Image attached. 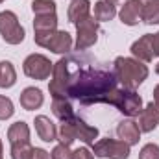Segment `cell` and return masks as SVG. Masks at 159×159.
Masks as SVG:
<instances>
[{"label":"cell","instance_id":"24","mask_svg":"<svg viewBox=\"0 0 159 159\" xmlns=\"http://www.w3.org/2000/svg\"><path fill=\"white\" fill-rule=\"evenodd\" d=\"M32 152H34V146L30 144V141L11 144V159H30Z\"/></svg>","mask_w":159,"mask_h":159},{"label":"cell","instance_id":"28","mask_svg":"<svg viewBox=\"0 0 159 159\" xmlns=\"http://www.w3.org/2000/svg\"><path fill=\"white\" fill-rule=\"evenodd\" d=\"M52 159H72V152H70L69 146H65V144L59 143V144L52 150Z\"/></svg>","mask_w":159,"mask_h":159},{"label":"cell","instance_id":"8","mask_svg":"<svg viewBox=\"0 0 159 159\" xmlns=\"http://www.w3.org/2000/svg\"><path fill=\"white\" fill-rule=\"evenodd\" d=\"M54 32H57V15L56 13L35 15V20H34V41L39 46H46V43L52 37Z\"/></svg>","mask_w":159,"mask_h":159},{"label":"cell","instance_id":"7","mask_svg":"<svg viewBox=\"0 0 159 159\" xmlns=\"http://www.w3.org/2000/svg\"><path fill=\"white\" fill-rule=\"evenodd\" d=\"M52 69H54V63H50V59L43 54H32L22 63L24 74L32 80H46L52 74Z\"/></svg>","mask_w":159,"mask_h":159},{"label":"cell","instance_id":"15","mask_svg":"<svg viewBox=\"0 0 159 159\" xmlns=\"http://www.w3.org/2000/svg\"><path fill=\"white\" fill-rule=\"evenodd\" d=\"M72 124H74V129H76V139H80L81 143L85 144H94L96 137H98V128L94 126H89L85 124L80 117H72Z\"/></svg>","mask_w":159,"mask_h":159},{"label":"cell","instance_id":"27","mask_svg":"<svg viewBox=\"0 0 159 159\" xmlns=\"http://www.w3.org/2000/svg\"><path fill=\"white\" fill-rule=\"evenodd\" d=\"M139 159H159V146L154 143H148L141 148Z\"/></svg>","mask_w":159,"mask_h":159},{"label":"cell","instance_id":"26","mask_svg":"<svg viewBox=\"0 0 159 159\" xmlns=\"http://www.w3.org/2000/svg\"><path fill=\"white\" fill-rule=\"evenodd\" d=\"M13 113H15V109H13V102H11V98L0 94V120L11 119Z\"/></svg>","mask_w":159,"mask_h":159},{"label":"cell","instance_id":"4","mask_svg":"<svg viewBox=\"0 0 159 159\" xmlns=\"http://www.w3.org/2000/svg\"><path fill=\"white\" fill-rule=\"evenodd\" d=\"M0 35L7 44H20L24 41V28L19 22V17L13 11H2L0 13Z\"/></svg>","mask_w":159,"mask_h":159},{"label":"cell","instance_id":"20","mask_svg":"<svg viewBox=\"0 0 159 159\" xmlns=\"http://www.w3.org/2000/svg\"><path fill=\"white\" fill-rule=\"evenodd\" d=\"M115 15H117V7H115V4L106 2V0H100V2L94 4L93 17H94L98 22H107V20L115 19Z\"/></svg>","mask_w":159,"mask_h":159},{"label":"cell","instance_id":"18","mask_svg":"<svg viewBox=\"0 0 159 159\" xmlns=\"http://www.w3.org/2000/svg\"><path fill=\"white\" fill-rule=\"evenodd\" d=\"M52 113L59 120H69L70 117H74V109L72 104L69 102V98L65 96H57L52 100Z\"/></svg>","mask_w":159,"mask_h":159},{"label":"cell","instance_id":"5","mask_svg":"<svg viewBox=\"0 0 159 159\" xmlns=\"http://www.w3.org/2000/svg\"><path fill=\"white\" fill-rule=\"evenodd\" d=\"M98 20L89 15L85 19H81L76 22V50L83 52L87 48H91L96 41H98Z\"/></svg>","mask_w":159,"mask_h":159},{"label":"cell","instance_id":"19","mask_svg":"<svg viewBox=\"0 0 159 159\" xmlns=\"http://www.w3.org/2000/svg\"><path fill=\"white\" fill-rule=\"evenodd\" d=\"M7 141H9L11 144L30 141V128H28V124H26V122H22V120H19V122L11 124V126H9V129H7Z\"/></svg>","mask_w":159,"mask_h":159},{"label":"cell","instance_id":"17","mask_svg":"<svg viewBox=\"0 0 159 159\" xmlns=\"http://www.w3.org/2000/svg\"><path fill=\"white\" fill-rule=\"evenodd\" d=\"M67 15H69V20L72 24H76L81 19L91 15V2L89 0H72L69 4V13Z\"/></svg>","mask_w":159,"mask_h":159},{"label":"cell","instance_id":"11","mask_svg":"<svg viewBox=\"0 0 159 159\" xmlns=\"http://www.w3.org/2000/svg\"><path fill=\"white\" fill-rule=\"evenodd\" d=\"M139 129L144 133L154 131L159 126V104L157 102H150L139 115Z\"/></svg>","mask_w":159,"mask_h":159},{"label":"cell","instance_id":"13","mask_svg":"<svg viewBox=\"0 0 159 159\" xmlns=\"http://www.w3.org/2000/svg\"><path fill=\"white\" fill-rule=\"evenodd\" d=\"M117 135H119L120 141L128 143L129 146L137 144V143H139V139H141V129H139V124H137L135 120H131V119L122 120L119 126H117Z\"/></svg>","mask_w":159,"mask_h":159},{"label":"cell","instance_id":"23","mask_svg":"<svg viewBox=\"0 0 159 159\" xmlns=\"http://www.w3.org/2000/svg\"><path fill=\"white\" fill-rule=\"evenodd\" d=\"M143 20L146 24H159V0H146L143 4Z\"/></svg>","mask_w":159,"mask_h":159},{"label":"cell","instance_id":"32","mask_svg":"<svg viewBox=\"0 0 159 159\" xmlns=\"http://www.w3.org/2000/svg\"><path fill=\"white\" fill-rule=\"evenodd\" d=\"M154 102L159 104V85H156V89H154Z\"/></svg>","mask_w":159,"mask_h":159},{"label":"cell","instance_id":"9","mask_svg":"<svg viewBox=\"0 0 159 159\" xmlns=\"http://www.w3.org/2000/svg\"><path fill=\"white\" fill-rule=\"evenodd\" d=\"M131 54L135 56V59L139 61H152L156 57V50H154V34H146L141 39H137L131 44Z\"/></svg>","mask_w":159,"mask_h":159},{"label":"cell","instance_id":"33","mask_svg":"<svg viewBox=\"0 0 159 159\" xmlns=\"http://www.w3.org/2000/svg\"><path fill=\"white\" fill-rule=\"evenodd\" d=\"M0 159H4V146H2V141H0Z\"/></svg>","mask_w":159,"mask_h":159},{"label":"cell","instance_id":"2","mask_svg":"<svg viewBox=\"0 0 159 159\" xmlns=\"http://www.w3.org/2000/svg\"><path fill=\"white\" fill-rule=\"evenodd\" d=\"M113 72L117 76V81L122 85V89L135 91L144 80L148 78V67L133 57H117L113 63Z\"/></svg>","mask_w":159,"mask_h":159},{"label":"cell","instance_id":"21","mask_svg":"<svg viewBox=\"0 0 159 159\" xmlns=\"http://www.w3.org/2000/svg\"><path fill=\"white\" fill-rule=\"evenodd\" d=\"M57 139L65 146H70L76 141V129H74V124H72V117L69 120H61V126L57 129Z\"/></svg>","mask_w":159,"mask_h":159},{"label":"cell","instance_id":"30","mask_svg":"<svg viewBox=\"0 0 159 159\" xmlns=\"http://www.w3.org/2000/svg\"><path fill=\"white\" fill-rule=\"evenodd\" d=\"M30 159H50V154L46 150H43V148H34Z\"/></svg>","mask_w":159,"mask_h":159},{"label":"cell","instance_id":"34","mask_svg":"<svg viewBox=\"0 0 159 159\" xmlns=\"http://www.w3.org/2000/svg\"><path fill=\"white\" fill-rule=\"evenodd\" d=\"M156 72H157V74H159V63H157V65H156Z\"/></svg>","mask_w":159,"mask_h":159},{"label":"cell","instance_id":"22","mask_svg":"<svg viewBox=\"0 0 159 159\" xmlns=\"http://www.w3.org/2000/svg\"><path fill=\"white\" fill-rule=\"evenodd\" d=\"M17 81V72L15 67L9 61H0V87L2 89H9L13 87Z\"/></svg>","mask_w":159,"mask_h":159},{"label":"cell","instance_id":"6","mask_svg":"<svg viewBox=\"0 0 159 159\" xmlns=\"http://www.w3.org/2000/svg\"><path fill=\"white\" fill-rule=\"evenodd\" d=\"M93 154L96 157H109V159H128L129 157V144L124 141L115 139H100L93 144Z\"/></svg>","mask_w":159,"mask_h":159},{"label":"cell","instance_id":"36","mask_svg":"<svg viewBox=\"0 0 159 159\" xmlns=\"http://www.w3.org/2000/svg\"><path fill=\"white\" fill-rule=\"evenodd\" d=\"M2 2H4V0H0V4H2Z\"/></svg>","mask_w":159,"mask_h":159},{"label":"cell","instance_id":"29","mask_svg":"<svg viewBox=\"0 0 159 159\" xmlns=\"http://www.w3.org/2000/svg\"><path fill=\"white\" fill-rule=\"evenodd\" d=\"M72 159H94V154L87 146H81V148L72 152Z\"/></svg>","mask_w":159,"mask_h":159},{"label":"cell","instance_id":"31","mask_svg":"<svg viewBox=\"0 0 159 159\" xmlns=\"http://www.w3.org/2000/svg\"><path fill=\"white\" fill-rule=\"evenodd\" d=\"M154 50H156V56H159V32L154 34Z\"/></svg>","mask_w":159,"mask_h":159},{"label":"cell","instance_id":"14","mask_svg":"<svg viewBox=\"0 0 159 159\" xmlns=\"http://www.w3.org/2000/svg\"><path fill=\"white\" fill-rule=\"evenodd\" d=\"M35 131H37V135H39L41 141H44V143H54L56 139H57V129H56V126H54V122L48 119V117H44V115H39V117H35Z\"/></svg>","mask_w":159,"mask_h":159},{"label":"cell","instance_id":"3","mask_svg":"<svg viewBox=\"0 0 159 159\" xmlns=\"http://www.w3.org/2000/svg\"><path fill=\"white\" fill-rule=\"evenodd\" d=\"M107 104L115 106L120 113H124L128 117H139L143 111V98L135 91H129V89H119L117 87L109 94Z\"/></svg>","mask_w":159,"mask_h":159},{"label":"cell","instance_id":"1","mask_svg":"<svg viewBox=\"0 0 159 159\" xmlns=\"http://www.w3.org/2000/svg\"><path fill=\"white\" fill-rule=\"evenodd\" d=\"M115 72L96 63L91 56H69L61 57L54 63L52 80L48 83V91L52 98L70 96L83 106L91 104H107L109 94L117 89Z\"/></svg>","mask_w":159,"mask_h":159},{"label":"cell","instance_id":"35","mask_svg":"<svg viewBox=\"0 0 159 159\" xmlns=\"http://www.w3.org/2000/svg\"><path fill=\"white\" fill-rule=\"evenodd\" d=\"M106 2H111V4H115V2H119V0H106Z\"/></svg>","mask_w":159,"mask_h":159},{"label":"cell","instance_id":"16","mask_svg":"<svg viewBox=\"0 0 159 159\" xmlns=\"http://www.w3.org/2000/svg\"><path fill=\"white\" fill-rule=\"evenodd\" d=\"M20 106L26 109V111H34V109H39L43 106V93L41 89H35V87H26L22 93H20Z\"/></svg>","mask_w":159,"mask_h":159},{"label":"cell","instance_id":"25","mask_svg":"<svg viewBox=\"0 0 159 159\" xmlns=\"http://www.w3.org/2000/svg\"><path fill=\"white\" fill-rule=\"evenodd\" d=\"M34 15H50L56 13V2L54 0H34L32 2Z\"/></svg>","mask_w":159,"mask_h":159},{"label":"cell","instance_id":"12","mask_svg":"<svg viewBox=\"0 0 159 159\" xmlns=\"http://www.w3.org/2000/svg\"><path fill=\"white\" fill-rule=\"evenodd\" d=\"M44 48H48L54 54H69L70 48H72V35L69 32L57 30V32L52 34V37L48 39Z\"/></svg>","mask_w":159,"mask_h":159},{"label":"cell","instance_id":"10","mask_svg":"<svg viewBox=\"0 0 159 159\" xmlns=\"http://www.w3.org/2000/svg\"><path fill=\"white\" fill-rule=\"evenodd\" d=\"M143 0H128L120 9V22L126 26H135L143 20Z\"/></svg>","mask_w":159,"mask_h":159}]
</instances>
